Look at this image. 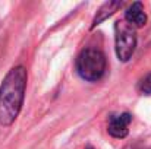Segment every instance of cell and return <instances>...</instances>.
I'll return each mask as SVG.
<instances>
[{"mask_svg": "<svg viewBox=\"0 0 151 149\" xmlns=\"http://www.w3.org/2000/svg\"><path fill=\"white\" fill-rule=\"evenodd\" d=\"M27 69L24 66L12 67L0 85V124L10 126L19 115L27 89Z\"/></svg>", "mask_w": 151, "mask_h": 149, "instance_id": "obj_1", "label": "cell"}, {"mask_svg": "<svg viewBox=\"0 0 151 149\" xmlns=\"http://www.w3.org/2000/svg\"><path fill=\"white\" fill-rule=\"evenodd\" d=\"M76 70L85 81H99L106 70V57L97 48H85L76 58Z\"/></svg>", "mask_w": 151, "mask_h": 149, "instance_id": "obj_2", "label": "cell"}, {"mask_svg": "<svg viewBox=\"0 0 151 149\" xmlns=\"http://www.w3.org/2000/svg\"><path fill=\"white\" fill-rule=\"evenodd\" d=\"M114 40H116V54L120 61H128L137 47V34L132 25L126 21H117L114 25Z\"/></svg>", "mask_w": 151, "mask_h": 149, "instance_id": "obj_3", "label": "cell"}, {"mask_svg": "<svg viewBox=\"0 0 151 149\" xmlns=\"http://www.w3.org/2000/svg\"><path fill=\"white\" fill-rule=\"evenodd\" d=\"M132 121V115L129 113H123V114H113L109 118V127L107 132L110 136L116 138V139H123L128 136V126Z\"/></svg>", "mask_w": 151, "mask_h": 149, "instance_id": "obj_4", "label": "cell"}, {"mask_svg": "<svg viewBox=\"0 0 151 149\" xmlns=\"http://www.w3.org/2000/svg\"><path fill=\"white\" fill-rule=\"evenodd\" d=\"M125 21L129 25L137 26V28H141L147 24V15L144 12V7H142L141 1H135L128 7V10L125 13Z\"/></svg>", "mask_w": 151, "mask_h": 149, "instance_id": "obj_5", "label": "cell"}, {"mask_svg": "<svg viewBox=\"0 0 151 149\" xmlns=\"http://www.w3.org/2000/svg\"><path fill=\"white\" fill-rule=\"evenodd\" d=\"M120 7H122V1H107V3H104L100 9H99L96 18L93 19L91 28H96L97 25H100L103 21H106L109 16H111V15H113L117 9H120Z\"/></svg>", "mask_w": 151, "mask_h": 149, "instance_id": "obj_6", "label": "cell"}, {"mask_svg": "<svg viewBox=\"0 0 151 149\" xmlns=\"http://www.w3.org/2000/svg\"><path fill=\"white\" fill-rule=\"evenodd\" d=\"M138 88H139V91H141L142 94H145V95H151V73L150 75H147L145 78H142V79H141V82H139Z\"/></svg>", "mask_w": 151, "mask_h": 149, "instance_id": "obj_7", "label": "cell"}, {"mask_svg": "<svg viewBox=\"0 0 151 149\" xmlns=\"http://www.w3.org/2000/svg\"><path fill=\"white\" fill-rule=\"evenodd\" d=\"M87 149H93V148H87Z\"/></svg>", "mask_w": 151, "mask_h": 149, "instance_id": "obj_8", "label": "cell"}]
</instances>
